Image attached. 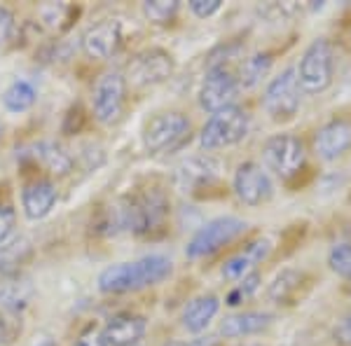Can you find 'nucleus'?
Instances as JSON below:
<instances>
[{"instance_id": "22", "label": "nucleus", "mask_w": 351, "mask_h": 346, "mask_svg": "<svg viewBox=\"0 0 351 346\" xmlns=\"http://www.w3.org/2000/svg\"><path fill=\"white\" fill-rule=\"evenodd\" d=\"M31 297H33V286L26 279H19V274L8 276V281L0 286V306L5 311L19 314L21 309L28 306Z\"/></svg>"}, {"instance_id": "8", "label": "nucleus", "mask_w": 351, "mask_h": 346, "mask_svg": "<svg viewBox=\"0 0 351 346\" xmlns=\"http://www.w3.org/2000/svg\"><path fill=\"white\" fill-rule=\"evenodd\" d=\"M300 84L295 68H286L284 73H279L276 77H271L267 89L263 94V108L265 112L271 117L274 122H288L298 115L300 110Z\"/></svg>"}, {"instance_id": "39", "label": "nucleus", "mask_w": 351, "mask_h": 346, "mask_svg": "<svg viewBox=\"0 0 351 346\" xmlns=\"http://www.w3.org/2000/svg\"><path fill=\"white\" fill-rule=\"evenodd\" d=\"M164 346H188V344H183V342H167Z\"/></svg>"}, {"instance_id": "40", "label": "nucleus", "mask_w": 351, "mask_h": 346, "mask_svg": "<svg viewBox=\"0 0 351 346\" xmlns=\"http://www.w3.org/2000/svg\"><path fill=\"white\" fill-rule=\"evenodd\" d=\"M0 134H3V127H0Z\"/></svg>"}, {"instance_id": "20", "label": "nucleus", "mask_w": 351, "mask_h": 346, "mask_svg": "<svg viewBox=\"0 0 351 346\" xmlns=\"http://www.w3.org/2000/svg\"><path fill=\"white\" fill-rule=\"evenodd\" d=\"M220 311V299L213 293L199 295L185 306L183 311V328L192 334H199L211 325V321L218 316Z\"/></svg>"}, {"instance_id": "16", "label": "nucleus", "mask_w": 351, "mask_h": 346, "mask_svg": "<svg viewBox=\"0 0 351 346\" xmlns=\"http://www.w3.org/2000/svg\"><path fill=\"white\" fill-rule=\"evenodd\" d=\"M220 164L213 157H190L176 169V185L185 192H195L208 187L218 180Z\"/></svg>"}, {"instance_id": "3", "label": "nucleus", "mask_w": 351, "mask_h": 346, "mask_svg": "<svg viewBox=\"0 0 351 346\" xmlns=\"http://www.w3.org/2000/svg\"><path fill=\"white\" fill-rule=\"evenodd\" d=\"M192 124L183 112H157L143 129V143L150 155H169L190 143Z\"/></svg>"}, {"instance_id": "25", "label": "nucleus", "mask_w": 351, "mask_h": 346, "mask_svg": "<svg viewBox=\"0 0 351 346\" xmlns=\"http://www.w3.org/2000/svg\"><path fill=\"white\" fill-rule=\"evenodd\" d=\"M269 68H271V54H267V52H258V54L248 56V59H243L239 71H237L239 87L241 89L256 87V84L269 73Z\"/></svg>"}, {"instance_id": "23", "label": "nucleus", "mask_w": 351, "mask_h": 346, "mask_svg": "<svg viewBox=\"0 0 351 346\" xmlns=\"http://www.w3.org/2000/svg\"><path fill=\"white\" fill-rule=\"evenodd\" d=\"M33 255V246L28 239H14L0 246V274L3 276H16Z\"/></svg>"}, {"instance_id": "24", "label": "nucleus", "mask_w": 351, "mask_h": 346, "mask_svg": "<svg viewBox=\"0 0 351 346\" xmlns=\"http://www.w3.org/2000/svg\"><path fill=\"white\" fill-rule=\"evenodd\" d=\"M302 271L298 269H284L274 276V281L267 288V297L274 304H288L298 295L300 286H302Z\"/></svg>"}, {"instance_id": "30", "label": "nucleus", "mask_w": 351, "mask_h": 346, "mask_svg": "<svg viewBox=\"0 0 351 346\" xmlns=\"http://www.w3.org/2000/svg\"><path fill=\"white\" fill-rule=\"evenodd\" d=\"M19 332L21 321H16V314L0 309V344H12Z\"/></svg>"}, {"instance_id": "18", "label": "nucleus", "mask_w": 351, "mask_h": 346, "mask_svg": "<svg viewBox=\"0 0 351 346\" xmlns=\"http://www.w3.org/2000/svg\"><path fill=\"white\" fill-rule=\"evenodd\" d=\"M173 271V264L164 255H145V258L132 262V281L134 291H143V288L157 286L164 279H169Z\"/></svg>"}, {"instance_id": "21", "label": "nucleus", "mask_w": 351, "mask_h": 346, "mask_svg": "<svg viewBox=\"0 0 351 346\" xmlns=\"http://www.w3.org/2000/svg\"><path fill=\"white\" fill-rule=\"evenodd\" d=\"M26 155L31 157L33 164H40L52 175H66L73 171V157L59 143H52V140H40Z\"/></svg>"}, {"instance_id": "42", "label": "nucleus", "mask_w": 351, "mask_h": 346, "mask_svg": "<svg viewBox=\"0 0 351 346\" xmlns=\"http://www.w3.org/2000/svg\"><path fill=\"white\" fill-rule=\"evenodd\" d=\"M136 346H138V344H136Z\"/></svg>"}, {"instance_id": "41", "label": "nucleus", "mask_w": 351, "mask_h": 346, "mask_svg": "<svg viewBox=\"0 0 351 346\" xmlns=\"http://www.w3.org/2000/svg\"><path fill=\"white\" fill-rule=\"evenodd\" d=\"M349 295H351V291H349Z\"/></svg>"}, {"instance_id": "14", "label": "nucleus", "mask_w": 351, "mask_h": 346, "mask_svg": "<svg viewBox=\"0 0 351 346\" xmlns=\"http://www.w3.org/2000/svg\"><path fill=\"white\" fill-rule=\"evenodd\" d=\"M59 199L56 185L49 178H33L21 190V208L28 220H43L52 213L54 203Z\"/></svg>"}, {"instance_id": "36", "label": "nucleus", "mask_w": 351, "mask_h": 346, "mask_svg": "<svg viewBox=\"0 0 351 346\" xmlns=\"http://www.w3.org/2000/svg\"><path fill=\"white\" fill-rule=\"evenodd\" d=\"M73 346H106L104 344V339H101V334H96V332H87V334H82L80 339H77Z\"/></svg>"}, {"instance_id": "31", "label": "nucleus", "mask_w": 351, "mask_h": 346, "mask_svg": "<svg viewBox=\"0 0 351 346\" xmlns=\"http://www.w3.org/2000/svg\"><path fill=\"white\" fill-rule=\"evenodd\" d=\"M16 227V213L10 201H0V246L14 234Z\"/></svg>"}, {"instance_id": "7", "label": "nucleus", "mask_w": 351, "mask_h": 346, "mask_svg": "<svg viewBox=\"0 0 351 346\" xmlns=\"http://www.w3.org/2000/svg\"><path fill=\"white\" fill-rule=\"evenodd\" d=\"M239 92L241 87L237 80V73L225 64H211L199 87V106L206 112L216 115L220 110L234 108Z\"/></svg>"}, {"instance_id": "15", "label": "nucleus", "mask_w": 351, "mask_h": 346, "mask_svg": "<svg viewBox=\"0 0 351 346\" xmlns=\"http://www.w3.org/2000/svg\"><path fill=\"white\" fill-rule=\"evenodd\" d=\"M145 323L143 316L138 314H117L106 323V328L101 330V339H104L106 346H136L143 339L145 334Z\"/></svg>"}, {"instance_id": "26", "label": "nucleus", "mask_w": 351, "mask_h": 346, "mask_svg": "<svg viewBox=\"0 0 351 346\" xmlns=\"http://www.w3.org/2000/svg\"><path fill=\"white\" fill-rule=\"evenodd\" d=\"M38 92L28 80H14L8 89L3 92V106L10 112H26L36 106Z\"/></svg>"}, {"instance_id": "28", "label": "nucleus", "mask_w": 351, "mask_h": 346, "mask_svg": "<svg viewBox=\"0 0 351 346\" xmlns=\"http://www.w3.org/2000/svg\"><path fill=\"white\" fill-rule=\"evenodd\" d=\"M328 264L339 279L351 281V243H337L328 255Z\"/></svg>"}, {"instance_id": "32", "label": "nucleus", "mask_w": 351, "mask_h": 346, "mask_svg": "<svg viewBox=\"0 0 351 346\" xmlns=\"http://www.w3.org/2000/svg\"><path fill=\"white\" fill-rule=\"evenodd\" d=\"M71 12L73 10L68 8V5H45L40 10V19L49 28H54V31H61V28H66L61 24V19H66V14H71Z\"/></svg>"}, {"instance_id": "29", "label": "nucleus", "mask_w": 351, "mask_h": 346, "mask_svg": "<svg viewBox=\"0 0 351 346\" xmlns=\"http://www.w3.org/2000/svg\"><path fill=\"white\" fill-rule=\"evenodd\" d=\"M258 286H260V274H256V271H251L248 276H243V279L237 283L234 288H232V293L228 295V302L225 304H230V306H239L243 299H251L253 297V293L258 291Z\"/></svg>"}, {"instance_id": "11", "label": "nucleus", "mask_w": 351, "mask_h": 346, "mask_svg": "<svg viewBox=\"0 0 351 346\" xmlns=\"http://www.w3.org/2000/svg\"><path fill=\"white\" fill-rule=\"evenodd\" d=\"M232 187H234V195L239 197V201L246 203V206H263L274 195L269 173L258 162L239 164V169L234 171Z\"/></svg>"}, {"instance_id": "12", "label": "nucleus", "mask_w": 351, "mask_h": 346, "mask_svg": "<svg viewBox=\"0 0 351 346\" xmlns=\"http://www.w3.org/2000/svg\"><path fill=\"white\" fill-rule=\"evenodd\" d=\"M122 42H124L122 21H117V19L99 21V24L89 26L82 36L84 54L96 61H106V59H110V56H115L120 52Z\"/></svg>"}, {"instance_id": "38", "label": "nucleus", "mask_w": 351, "mask_h": 346, "mask_svg": "<svg viewBox=\"0 0 351 346\" xmlns=\"http://www.w3.org/2000/svg\"><path fill=\"white\" fill-rule=\"evenodd\" d=\"M36 346H56V344L52 342V339H43V342H40V344H36Z\"/></svg>"}, {"instance_id": "33", "label": "nucleus", "mask_w": 351, "mask_h": 346, "mask_svg": "<svg viewBox=\"0 0 351 346\" xmlns=\"http://www.w3.org/2000/svg\"><path fill=\"white\" fill-rule=\"evenodd\" d=\"M220 8H223L220 0H190L192 14H197L199 19H208V16L216 14Z\"/></svg>"}, {"instance_id": "17", "label": "nucleus", "mask_w": 351, "mask_h": 346, "mask_svg": "<svg viewBox=\"0 0 351 346\" xmlns=\"http://www.w3.org/2000/svg\"><path fill=\"white\" fill-rule=\"evenodd\" d=\"M271 251V243L267 239H258L248 243L241 253L232 255L230 260H225L223 264V276L228 281H241L243 276H248L253 271V267L263 262Z\"/></svg>"}, {"instance_id": "1", "label": "nucleus", "mask_w": 351, "mask_h": 346, "mask_svg": "<svg viewBox=\"0 0 351 346\" xmlns=\"http://www.w3.org/2000/svg\"><path fill=\"white\" fill-rule=\"evenodd\" d=\"M169 213H171V206H169L167 195L157 187L129 197L122 203V208H117L120 227L132 230L138 236H155L157 232H162L169 220Z\"/></svg>"}, {"instance_id": "19", "label": "nucleus", "mask_w": 351, "mask_h": 346, "mask_svg": "<svg viewBox=\"0 0 351 346\" xmlns=\"http://www.w3.org/2000/svg\"><path fill=\"white\" fill-rule=\"evenodd\" d=\"M269 325L271 314L267 311H239V314H232L220 323V334L228 339H239L267 330Z\"/></svg>"}, {"instance_id": "9", "label": "nucleus", "mask_w": 351, "mask_h": 346, "mask_svg": "<svg viewBox=\"0 0 351 346\" xmlns=\"http://www.w3.org/2000/svg\"><path fill=\"white\" fill-rule=\"evenodd\" d=\"M127 77L120 71H110L96 80L92 106L94 117L101 124H112L120 120L124 112V103H127Z\"/></svg>"}, {"instance_id": "27", "label": "nucleus", "mask_w": 351, "mask_h": 346, "mask_svg": "<svg viewBox=\"0 0 351 346\" xmlns=\"http://www.w3.org/2000/svg\"><path fill=\"white\" fill-rule=\"evenodd\" d=\"M178 8H180L178 0H148V3H143V14L150 24L167 26L176 19Z\"/></svg>"}, {"instance_id": "4", "label": "nucleus", "mask_w": 351, "mask_h": 346, "mask_svg": "<svg viewBox=\"0 0 351 346\" xmlns=\"http://www.w3.org/2000/svg\"><path fill=\"white\" fill-rule=\"evenodd\" d=\"M248 132H251V115L243 108L234 106L208 117L199 132V145L204 150H220L241 143Z\"/></svg>"}, {"instance_id": "37", "label": "nucleus", "mask_w": 351, "mask_h": 346, "mask_svg": "<svg viewBox=\"0 0 351 346\" xmlns=\"http://www.w3.org/2000/svg\"><path fill=\"white\" fill-rule=\"evenodd\" d=\"M188 346H218V342H216V337H202V339H195V342Z\"/></svg>"}, {"instance_id": "10", "label": "nucleus", "mask_w": 351, "mask_h": 346, "mask_svg": "<svg viewBox=\"0 0 351 346\" xmlns=\"http://www.w3.org/2000/svg\"><path fill=\"white\" fill-rule=\"evenodd\" d=\"M173 56L164 52L160 47L143 49L129 61L127 66V84L132 82L134 87H152L160 84L173 75Z\"/></svg>"}, {"instance_id": "34", "label": "nucleus", "mask_w": 351, "mask_h": 346, "mask_svg": "<svg viewBox=\"0 0 351 346\" xmlns=\"http://www.w3.org/2000/svg\"><path fill=\"white\" fill-rule=\"evenodd\" d=\"M14 33V14L10 8H5V5H0V47H3L5 42L12 38Z\"/></svg>"}, {"instance_id": "13", "label": "nucleus", "mask_w": 351, "mask_h": 346, "mask_svg": "<svg viewBox=\"0 0 351 346\" xmlns=\"http://www.w3.org/2000/svg\"><path fill=\"white\" fill-rule=\"evenodd\" d=\"M351 147V122L330 120L314 134V152L316 157L332 162L342 157Z\"/></svg>"}, {"instance_id": "6", "label": "nucleus", "mask_w": 351, "mask_h": 346, "mask_svg": "<svg viewBox=\"0 0 351 346\" xmlns=\"http://www.w3.org/2000/svg\"><path fill=\"white\" fill-rule=\"evenodd\" d=\"M263 160L265 166L274 171V175H279L281 180H291L304 169L307 150H304V143L298 136L276 134L263 145Z\"/></svg>"}, {"instance_id": "5", "label": "nucleus", "mask_w": 351, "mask_h": 346, "mask_svg": "<svg viewBox=\"0 0 351 346\" xmlns=\"http://www.w3.org/2000/svg\"><path fill=\"white\" fill-rule=\"evenodd\" d=\"M246 232V223L234 215H223V218H213L206 225H202L195 232V236L185 246V255L190 260L208 258V255L218 253L220 248L230 246Z\"/></svg>"}, {"instance_id": "2", "label": "nucleus", "mask_w": 351, "mask_h": 346, "mask_svg": "<svg viewBox=\"0 0 351 346\" xmlns=\"http://www.w3.org/2000/svg\"><path fill=\"white\" fill-rule=\"evenodd\" d=\"M298 84L307 94H321L332 84L335 75V49L330 40L316 38L300 56V64L295 66Z\"/></svg>"}, {"instance_id": "35", "label": "nucleus", "mask_w": 351, "mask_h": 346, "mask_svg": "<svg viewBox=\"0 0 351 346\" xmlns=\"http://www.w3.org/2000/svg\"><path fill=\"white\" fill-rule=\"evenodd\" d=\"M332 339H335L337 346H351V314L337 321L335 330H332Z\"/></svg>"}]
</instances>
